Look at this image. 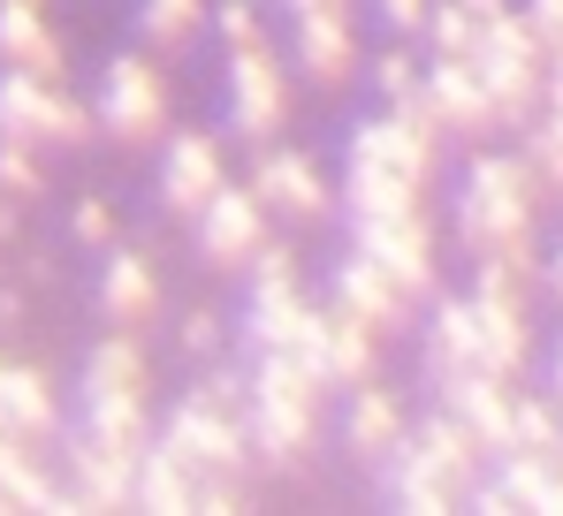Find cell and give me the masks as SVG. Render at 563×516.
Here are the masks:
<instances>
[{
    "instance_id": "9",
    "label": "cell",
    "mask_w": 563,
    "mask_h": 516,
    "mask_svg": "<svg viewBox=\"0 0 563 516\" xmlns=\"http://www.w3.org/2000/svg\"><path fill=\"white\" fill-rule=\"evenodd\" d=\"M107 137H122V145H145V137H161L168 130V85H161V69L153 61H114L107 69V85H99V114H92Z\"/></svg>"
},
{
    "instance_id": "41",
    "label": "cell",
    "mask_w": 563,
    "mask_h": 516,
    "mask_svg": "<svg viewBox=\"0 0 563 516\" xmlns=\"http://www.w3.org/2000/svg\"><path fill=\"white\" fill-rule=\"evenodd\" d=\"M549 106H563V46H549Z\"/></svg>"
},
{
    "instance_id": "3",
    "label": "cell",
    "mask_w": 563,
    "mask_h": 516,
    "mask_svg": "<svg viewBox=\"0 0 563 516\" xmlns=\"http://www.w3.org/2000/svg\"><path fill=\"white\" fill-rule=\"evenodd\" d=\"M472 69H479V85H487L495 130H510V137L549 106V46H541V31L526 23V8L487 15V31H479V46H472Z\"/></svg>"
},
{
    "instance_id": "37",
    "label": "cell",
    "mask_w": 563,
    "mask_h": 516,
    "mask_svg": "<svg viewBox=\"0 0 563 516\" xmlns=\"http://www.w3.org/2000/svg\"><path fill=\"white\" fill-rule=\"evenodd\" d=\"M427 8L434 0H374V15L396 31V38H411V31H427Z\"/></svg>"
},
{
    "instance_id": "44",
    "label": "cell",
    "mask_w": 563,
    "mask_h": 516,
    "mask_svg": "<svg viewBox=\"0 0 563 516\" xmlns=\"http://www.w3.org/2000/svg\"><path fill=\"white\" fill-rule=\"evenodd\" d=\"M556 411H563V403H556Z\"/></svg>"
},
{
    "instance_id": "43",
    "label": "cell",
    "mask_w": 563,
    "mask_h": 516,
    "mask_svg": "<svg viewBox=\"0 0 563 516\" xmlns=\"http://www.w3.org/2000/svg\"><path fill=\"white\" fill-rule=\"evenodd\" d=\"M289 8H297V15H305V8H351V0H289Z\"/></svg>"
},
{
    "instance_id": "26",
    "label": "cell",
    "mask_w": 563,
    "mask_h": 516,
    "mask_svg": "<svg viewBox=\"0 0 563 516\" xmlns=\"http://www.w3.org/2000/svg\"><path fill=\"white\" fill-rule=\"evenodd\" d=\"M145 380H153V364H145V349L130 343V327L107 335L85 357V395H145Z\"/></svg>"
},
{
    "instance_id": "23",
    "label": "cell",
    "mask_w": 563,
    "mask_h": 516,
    "mask_svg": "<svg viewBox=\"0 0 563 516\" xmlns=\"http://www.w3.org/2000/svg\"><path fill=\"white\" fill-rule=\"evenodd\" d=\"M54 426H62V411H54L46 372H31V364H8V357H0V433H15V440H46Z\"/></svg>"
},
{
    "instance_id": "14",
    "label": "cell",
    "mask_w": 563,
    "mask_h": 516,
    "mask_svg": "<svg viewBox=\"0 0 563 516\" xmlns=\"http://www.w3.org/2000/svg\"><path fill=\"white\" fill-rule=\"evenodd\" d=\"M374 357H380V335L366 327V319H351L343 304L320 312V327H312V372H320L328 388H358V380H374Z\"/></svg>"
},
{
    "instance_id": "40",
    "label": "cell",
    "mask_w": 563,
    "mask_h": 516,
    "mask_svg": "<svg viewBox=\"0 0 563 516\" xmlns=\"http://www.w3.org/2000/svg\"><path fill=\"white\" fill-rule=\"evenodd\" d=\"M533 289L563 312V244H556V251H541V281H533Z\"/></svg>"
},
{
    "instance_id": "11",
    "label": "cell",
    "mask_w": 563,
    "mask_h": 516,
    "mask_svg": "<svg viewBox=\"0 0 563 516\" xmlns=\"http://www.w3.org/2000/svg\"><path fill=\"white\" fill-rule=\"evenodd\" d=\"M229 122H236V137H275L289 122V77H282V61L267 46L229 54Z\"/></svg>"
},
{
    "instance_id": "20",
    "label": "cell",
    "mask_w": 563,
    "mask_h": 516,
    "mask_svg": "<svg viewBox=\"0 0 563 516\" xmlns=\"http://www.w3.org/2000/svg\"><path fill=\"white\" fill-rule=\"evenodd\" d=\"M221 182H229V175H221V145L190 130V137L168 145V160H161V205H168V213H198Z\"/></svg>"
},
{
    "instance_id": "24",
    "label": "cell",
    "mask_w": 563,
    "mask_h": 516,
    "mask_svg": "<svg viewBox=\"0 0 563 516\" xmlns=\"http://www.w3.org/2000/svg\"><path fill=\"white\" fill-rule=\"evenodd\" d=\"M99 304H107V319H122V327L153 319V312H161V273H153V258L107 251V273H99Z\"/></svg>"
},
{
    "instance_id": "25",
    "label": "cell",
    "mask_w": 563,
    "mask_h": 516,
    "mask_svg": "<svg viewBox=\"0 0 563 516\" xmlns=\"http://www.w3.org/2000/svg\"><path fill=\"white\" fill-rule=\"evenodd\" d=\"M130 502L153 516H184L198 502V479H190L184 463L168 456V448H137V471H130Z\"/></svg>"
},
{
    "instance_id": "32",
    "label": "cell",
    "mask_w": 563,
    "mask_h": 516,
    "mask_svg": "<svg viewBox=\"0 0 563 516\" xmlns=\"http://www.w3.org/2000/svg\"><path fill=\"white\" fill-rule=\"evenodd\" d=\"M479 31H487V23L472 15L465 0H434V8H427V38H434V54H472Z\"/></svg>"
},
{
    "instance_id": "13",
    "label": "cell",
    "mask_w": 563,
    "mask_h": 516,
    "mask_svg": "<svg viewBox=\"0 0 563 516\" xmlns=\"http://www.w3.org/2000/svg\"><path fill=\"white\" fill-rule=\"evenodd\" d=\"M434 388H442V411H450V418H457L487 456H503V448H510L518 380H495V372H450V380H434Z\"/></svg>"
},
{
    "instance_id": "8",
    "label": "cell",
    "mask_w": 563,
    "mask_h": 516,
    "mask_svg": "<svg viewBox=\"0 0 563 516\" xmlns=\"http://www.w3.org/2000/svg\"><path fill=\"white\" fill-rule=\"evenodd\" d=\"M351 251L388 266L419 304L434 296V228H427V205L419 213H351Z\"/></svg>"
},
{
    "instance_id": "38",
    "label": "cell",
    "mask_w": 563,
    "mask_h": 516,
    "mask_svg": "<svg viewBox=\"0 0 563 516\" xmlns=\"http://www.w3.org/2000/svg\"><path fill=\"white\" fill-rule=\"evenodd\" d=\"M221 349V319L213 312H190L184 319V357H213Z\"/></svg>"
},
{
    "instance_id": "22",
    "label": "cell",
    "mask_w": 563,
    "mask_h": 516,
    "mask_svg": "<svg viewBox=\"0 0 563 516\" xmlns=\"http://www.w3.org/2000/svg\"><path fill=\"white\" fill-rule=\"evenodd\" d=\"M450 372H479L472 296H434V319H427V380H450Z\"/></svg>"
},
{
    "instance_id": "30",
    "label": "cell",
    "mask_w": 563,
    "mask_h": 516,
    "mask_svg": "<svg viewBox=\"0 0 563 516\" xmlns=\"http://www.w3.org/2000/svg\"><path fill=\"white\" fill-rule=\"evenodd\" d=\"M518 137H526L533 175H541V198H556V205H563V106H541Z\"/></svg>"
},
{
    "instance_id": "2",
    "label": "cell",
    "mask_w": 563,
    "mask_h": 516,
    "mask_svg": "<svg viewBox=\"0 0 563 516\" xmlns=\"http://www.w3.org/2000/svg\"><path fill=\"white\" fill-rule=\"evenodd\" d=\"M479 463H487V448L450 411H434L419 433H404V448L380 463V479H388V502L396 509L442 516V509H465V494L479 486Z\"/></svg>"
},
{
    "instance_id": "16",
    "label": "cell",
    "mask_w": 563,
    "mask_h": 516,
    "mask_svg": "<svg viewBox=\"0 0 563 516\" xmlns=\"http://www.w3.org/2000/svg\"><path fill=\"white\" fill-rule=\"evenodd\" d=\"M297 61L312 85H351L358 77V31H351V8H305L297 15Z\"/></svg>"
},
{
    "instance_id": "19",
    "label": "cell",
    "mask_w": 563,
    "mask_h": 516,
    "mask_svg": "<svg viewBox=\"0 0 563 516\" xmlns=\"http://www.w3.org/2000/svg\"><path fill=\"white\" fill-rule=\"evenodd\" d=\"M0 61L62 85V38H54V23H46L38 0H0Z\"/></svg>"
},
{
    "instance_id": "15",
    "label": "cell",
    "mask_w": 563,
    "mask_h": 516,
    "mask_svg": "<svg viewBox=\"0 0 563 516\" xmlns=\"http://www.w3.org/2000/svg\"><path fill=\"white\" fill-rule=\"evenodd\" d=\"M472 319H479V372H495V380H526V364H533V304L472 296Z\"/></svg>"
},
{
    "instance_id": "6",
    "label": "cell",
    "mask_w": 563,
    "mask_h": 516,
    "mask_svg": "<svg viewBox=\"0 0 563 516\" xmlns=\"http://www.w3.org/2000/svg\"><path fill=\"white\" fill-rule=\"evenodd\" d=\"M404 114L427 122L434 137H495V106H487V85H479L472 54H434L427 85H419V106H404Z\"/></svg>"
},
{
    "instance_id": "33",
    "label": "cell",
    "mask_w": 563,
    "mask_h": 516,
    "mask_svg": "<svg viewBox=\"0 0 563 516\" xmlns=\"http://www.w3.org/2000/svg\"><path fill=\"white\" fill-rule=\"evenodd\" d=\"M0 198H46L38 145H23V137H0Z\"/></svg>"
},
{
    "instance_id": "21",
    "label": "cell",
    "mask_w": 563,
    "mask_h": 516,
    "mask_svg": "<svg viewBox=\"0 0 563 516\" xmlns=\"http://www.w3.org/2000/svg\"><path fill=\"white\" fill-rule=\"evenodd\" d=\"M69 471H77V486H69V509H122L130 502V471H137V456H114V448H99V440H69Z\"/></svg>"
},
{
    "instance_id": "35",
    "label": "cell",
    "mask_w": 563,
    "mask_h": 516,
    "mask_svg": "<svg viewBox=\"0 0 563 516\" xmlns=\"http://www.w3.org/2000/svg\"><path fill=\"white\" fill-rule=\"evenodd\" d=\"M213 31H221L229 54H260V46H267V23L252 15V0H221V8H213Z\"/></svg>"
},
{
    "instance_id": "7",
    "label": "cell",
    "mask_w": 563,
    "mask_h": 516,
    "mask_svg": "<svg viewBox=\"0 0 563 516\" xmlns=\"http://www.w3.org/2000/svg\"><path fill=\"white\" fill-rule=\"evenodd\" d=\"M0 137H23V145H85L92 137V114L77 99H62V85L31 77V69H8L0 77Z\"/></svg>"
},
{
    "instance_id": "1",
    "label": "cell",
    "mask_w": 563,
    "mask_h": 516,
    "mask_svg": "<svg viewBox=\"0 0 563 516\" xmlns=\"http://www.w3.org/2000/svg\"><path fill=\"white\" fill-rule=\"evenodd\" d=\"M541 175L526 153H472L457 182V236L472 258L487 251H541Z\"/></svg>"
},
{
    "instance_id": "27",
    "label": "cell",
    "mask_w": 563,
    "mask_h": 516,
    "mask_svg": "<svg viewBox=\"0 0 563 516\" xmlns=\"http://www.w3.org/2000/svg\"><path fill=\"white\" fill-rule=\"evenodd\" d=\"M85 440L137 456L145 448V395H85Z\"/></svg>"
},
{
    "instance_id": "29",
    "label": "cell",
    "mask_w": 563,
    "mask_h": 516,
    "mask_svg": "<svg viewBox=\"0 0 563 516\" xmlns=\"http://www.w3.org/2000/svg\"><path fill=\"white\" fill-rule=\"evenodd\" d=\"M0 502H15V509H69V502L31 471V456H23L15 433H0Z\"/></svg>"
},
{
    "instance_id": "31",
    "label": "cell",
    "mask_w": 563,
    "mask_h": 516,
    "mask_svg": "<svg viewBox=\"0 0 563 516\" xmlns=\"http://www.w3.org/2000/svg\"><path fill=\"white\" fill-rule=\"evenodd\" d=\"M137 23L153 46H190V31L206 23V0H137Z\"/></svg>"
},
{
    "instance_id": "4",
    "label": "cell",
    "mask_w": 563,
    "mask_h": 516,
    "mask_svg": "<svg viewBox=\"0 0 563 516\" xmlns=\"http://www.w3.org/2000/svg\"><path fill=\"white\" fill-rule=\"evenodd\" d=\"M434 130L427 122H411V114H366L358 130H351V175L343 182H396V190H419L427 198V182H434Z\"/></svg>"
},
{
    "instance_id": "28",
    "label": "cell",
    "mask_w": 563,
    "mask_h": 516,
    "mask_svg": "<svg viewBox=\"0 0 563 516\" xmlns=\"http://www.w3.org/2000/svg\"><path fill=\"white\" fill-rule=\"evenodd\" d=\"M510 448H518V456H563V411H556V395H526V388H518ZM510 448H503V456H510Z\"/></svg>"
},
{
    "instance_id": "39",
    "label": "cell",
    "mask_w": 563,
    "mask_h": 516,
    "mask_svg": "<svg viewBox=\"0 0 563 516\" xmlns=\"http://www.w3.org/2000/svg\"><path fill=\"white\" fill-rule=\"evenodd\" d=\"M526 23L541 31V46H563V0H526Z\"/></svg>"
},
{
    "instance_id": "18",
    "label": "cell",
    "mask_w": 563,
    "mask_h": 516,
    "mask_svg": "<svg viewBox=\"0 0 563 516\" xmlns=\"http://www.w3.org/2000/svg\"><path fill=\"white\" fill-rule=\"evenodd\" d=\"M404 433H411L404 403H396L388 388H374V380H358V388H351V411H343V440H351V456L380 471V463L404 448Z\"/></svg>"
},
{
    "instance_id": "17",
    "label": "cell",
    "mask_w": 563,
    "mask_h": 516,
    "mask_svg": "<svg viewBox=\"0 0 563 516\" xmlns=\"http://www.w3.org/2000/svg\"><path fill=\"white\" fill-rule=\"evenodd\" d=\"M252 190H260V205H275L282 221H328V205H335V190L312 168V153H267Z\"/></svg>"
},
{
    "instance_id": "42",
    "label": "cell",
    "mask_w": 563,
    "mask_h": 516,
    "mask_svg": "<svg viewBox=\"0 0 563 516\" xmlns=\"http://www.w3.org/2000/svg\"><path fill=\"white\" fill-rule=\"evenodd\" d=\"M549 395L563 403V335H556V349H549Z\"/></svg>"
},
{
    "instance_id": "5",
    "label": "cell",
    "mask_w": 563,
    "mask_h": 516,
    "mask_svg": "<svg viewBox=\"0 0 563 516\" xmlns=\"http://www.w3.org/2000/svg\"><path fill=\"white\" fill-rule=\"evenodd\" d=\"M161 448L184 463L190 479H244V463H252L244 418L221 411L213 395H184V403L168 411V426H161Z\"/></svg>"
},
{
    "instance_id": "10",
    "label": "cell",
    "mask_w": 563,
    "mask_h": 516,
    "mask_svg": "<svg viewBox=\"0 0 563 516\" xmlns=\"http://www.w3.org/2000/svg\"><path fill=\"white\" fill-rule=\"evenodd\" d=\"M335 304H343L351 319H366L380 343H388V335H404V327H411V312H419V296H411L388 266H374L366 251H351L343 266H335Z\"/></svg>"
},
{
    "instance_id": "36",
    "label": "cell",
    "mask_w": 563,
    "mask_h": 516,
    "mask_svg": "<svg viewBox=\"0 0 563 516\" xmlns=\"http://www.w3.org/2000/svg\"><path fill=\"white\" fill-rule=\"evenodd\" d=\"M69 236H77L85 251H107V244H114V205H107V198H85V205L69 213Z\"/></svg>"
},
{
    "instance_id": "12",
    "label": "cell",
    "mask_w": 563,
    "mask_h": 516,
    "mask_svg": "<svg viewBox=\"0 0 563 516\" xmlns=\"http://www.w3.org/2000/svg\"><path fill=\"white\" fill-rule=\"evenodd\" d=\"M190 221H198V251L213 258V266H244V258L267 244V205H260V190H229V182H221Z\"/></svg>"
},
{
    "instance_id": "34",
    "label": "cell",
    "mask_w": 563,
    "mask_h": 516,
    "mask_svg": "<svg viewBox=\"0 0 563 516\" xmlns=\"http://www.w3.org/2000/svg\"><path fill=\"white\" fill-rule=\"evenodd\" d=\"M419 85H427V69H419V61H411L404 46L374 61V91L388 99V106H396V114H404V106H419Z\"/></svg>"
}]
</instances>
